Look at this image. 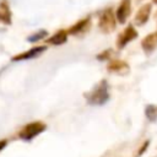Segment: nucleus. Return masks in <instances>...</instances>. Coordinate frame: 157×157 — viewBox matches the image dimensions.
<instances>
[{"label": "nucleus", "mask_w": 157, "mask_h": 157, "mask_svg": "<svg viewBox=\"0 0 157 157\" xmlns=\"http://www.w3.org/2000/svg\"><path fill=\"white\" fill-rule=\"evenodd\" d=\"M0 22L5 25H11V10L6 0L0 1Z\"/></svg>", "instance_id": "nucleus-9"}, {"label": "nucleus", "mask_w": 157, "mask_h": 157, "mask_svg": "<svg viewBox=\"0 0 157 157\" xmlns=\"http://www.w3.org/2000/svg\"><path fill=\"white\" fill-rule=\"evenodd\" d=\"M151 13V5L150 4H145L142 7H140V10L137 11L136 16H135V23L141 26L144 23L147 22L148 20V16Z\"/></svg>", "instance_id": "nucleus-8"}, {"label": "nucleus", "mask_w": 157, "mask_h": 157, "mask_svg": "<svg viewBox=\"0 0 157 157\" xmlns=\"http://www.w3.org/2000/svg\"><path fill=\"white\" fill-rule=\"evenodd\" d=\"M6 145H7V141L6 140H0V152L6 147Z\"/></svg>", "instance_id": "nucleus-16"}, {"label": "nucleus", "mask_w": 157, "mask_h": 157, "mask_svg": "<svg viewBox=\"0 0 157 157\" xmlns=\"http://www.w3.org/2000/svg\"><path fill=\"white\" fill-rule=\"evenodd\" d=\"M137 37V32L135 31V28L132 26H128L119 36H118V39H117V45L118 48H124L129 42H131L132 39H135Z\"/></svg>", "instance_id": "nucleus-4"}, {"label": "nucleus", "mask_w": 157, "mask_h": 157, "mask_svg": "<svg viewBox=\"0 0 157 157\" xmlns=\"http://www.w3.org/2000/svg\"><path fill=\"white\" fill-rule=\"evenodd\" d=\"M47 129V125L43 121H33L22 128V130L18 132V137L23 141H31L37 135L42 134Z\"/></svg>", "instance_id": "nucleus-2"}, {"label": "nucleus", "mask_w": 157, "mask_h": 157, "mask_svg": "<svg viewBox=\"0 0 157 157\" xmlns=\"http://www.w3.org/2000/svg\"><path fill=\"white\" fill-rule=\"evenodd\" d=\"M148 145H150V141H148V140H146V141L144 142V145L139 148V151H137V153H136V157H140L141 155H144V153H145V151H146V148L148 147Z\"/></svg>", "instance_id": "nucleus-15"}, {"label": "nucleus", "mask_w": 157, "mask_h": 157, "mask_svg": "<svg viewBox=\"0 0 157 157\" xmlns=\"http://www.w3.org/2000/svg\"><path fill=\"white\" fill-rule=\"evenodd\" d=\"M47 36H48V32H47L45 29H40V31H37L36 33L28 36V37H27V42H29V43H34V42H38V40L43 39V38L47 37Z\"/></svg>", "instance_id": "nucleus-14"}, {"label": "nucleus", "mask_w": 157, "mask_h": 157, "mask_svg": "<svg viewBox=\"0 0 157 157\" xmlns=\"http://www.w3.org/2000/svg\"><path fill=\"white\" fill-rule=\"evenodd\" d=\"M90 25H91V21L90 18H83V20H80L78 22H76L74 26H71L69 29H67V33L69 34H72V36H77L82 32H86L88 28H90Z\"/></svg>", "instance_id": "nucleus-7"}, {"label": "nucleus", "mask_w": 157, "mask_h": 157, "mask_svg": "<svg viewBox=\"0 0 157 157\" xmlns=\"http://www.w3.org/2000/svg\"><path fill=\"white\" fill-rule=\"evenodd\" d=\"M130 10H131V1L130 0H121L120 5L117 9V20L120 23H124L128 18V16L130 15Z\"/></svg>", "instance_id": "nucleus-6"}, {"label": "nucleus", "mask_w": 157, "mask_h": 157, "mask_svg": "<svg viewBox=\"0 0 157 157\" xmlns=\"http://www.w3.org/2000/svg\"><path fill=\"white\" fill-rule=\"evenodd\" d=\"M142 48L148 53V52H152L156 47H157V33L156 34H148L144 38L142 43H141Z\"/></svg>", "instance_id": "nucleus-11"}, {"label": "nucleus", "mask_w": 157, "mask_h": 157, "mask_svg": "<svg viewBox=\"0 0 157 157\" xmlns=\"http://www.w3.org/2000/svg\"><path fill=\"white\" fill-rule=\"evenodd\" d=\"M87 103L91 105H103L109 99V92H108V83L105 80H102L99 83H97L88 93L85 94Z\"/></svg>", "instance_id": "nucleus-1"}, {"label": "nucleus", "mask_w": 157, "mask_h": 157, "mask_svg": "<svg viewBox=\"0 0 157 157\" xmlns=\"http://www.w3.org/2000/svg\"><path fill=\"white\" fill-rule=\"evenodd\" d=\"M98 26L102 29V32H104V33H108V32L114 29V27H115V18H114L112 9H105L101 13Z\"/></svg>", "instance_id": "nucleus-3"}, {"label": "nucleus", "mask_w": 157, "mask_h": 157, "mask_svg": "<svg viewBox=\"0 0 157 157\" xmlns=\"http://www.w3.org/2000/svg\"><path fill=\"white\" fill-rule=\"evenodd\" d=\"M145 115L148 121L156 123L157 121V105L155 104H148L145 108Z\"/></svg>", "instance_id": "nucleus-13"}, {"label": "nucleus", "mask_w": 157, "mask_h": 157, "mask_svg": "<svg viewBox=\"0 0 157 157\" xmlns=\"http://www.w3.org/2000/svg\"><path fill=\"white\" fill-rule=\"evenodd\" d=\"M153 1H155V2H157V0H153Z\"/></svg>", "instance_id": "nucleus-17"}, {"label": "nucleus", "mask_w": 157, "mask_h": 157, "mask_svg": "<svg viewBox=\"0 0 157 157\" xmlns=\"http://www.w3.org/2000/svg\"><path fill=\"white\" fill-rule=\"evenodd\" d=\"M66 39H67V32L64 31V29H61V31L56 32L54 36H52L47 42L49 44H53V45H60V44L65 43Z\"/></svg>", "instance_id": "nucleus-12"}, {"label": "nucleus", "mask_w": 157, "mask_h": 157, "mask_svg": "<svg viewBox=\"0 0 157 157\" xmlns=\"http://www.w3.org/2000/svg\"><path fill=\"white\" fill-rule=\"evenodd\" d=\"M108 70L110 72H117V74H125L129 70V66L125 61L123 60H112L108 64Z\"/></svg>", "instance_id": "nucleus-10"}, {"label": "nucleus", "mask_w": 157, "mask_h": 157, "mask_svg": "<svg viewBox=\"0 0 157 157\" xmlns=\"http://www.w3.org/2000/svg\"><path fill=\"white\" fill-rule=\"evenodd\" d=\"M45 49H47V47H45V45L34 47V48H32V49H29V50H26V52H23V53L18 54V55H15V56L12 58V60H13V61H18V60H27V59H33V58L38 56L39 54H42V53H43Z\"/></svg>", "instance_id": "nucleus-5"}]
</instances>
